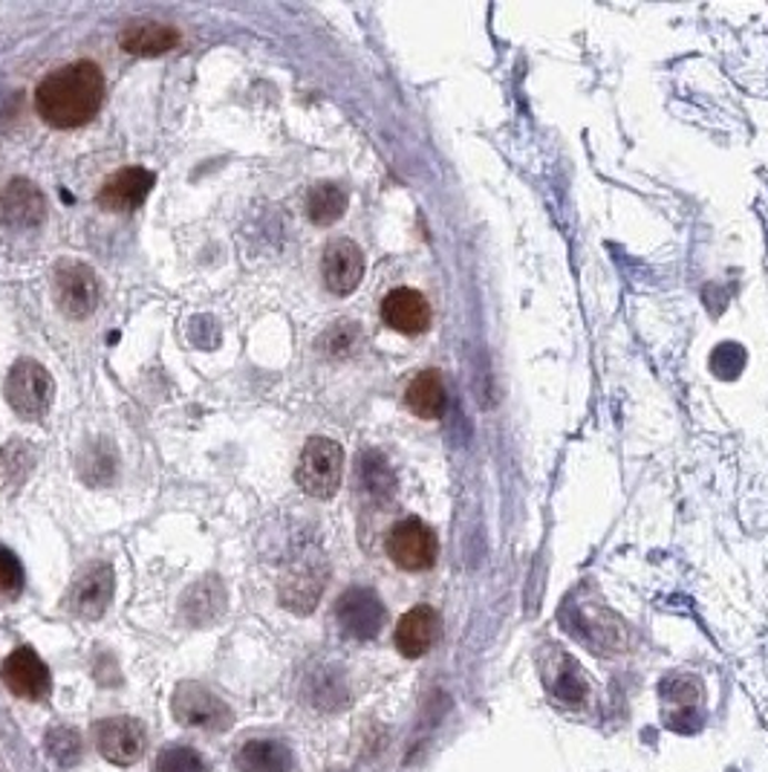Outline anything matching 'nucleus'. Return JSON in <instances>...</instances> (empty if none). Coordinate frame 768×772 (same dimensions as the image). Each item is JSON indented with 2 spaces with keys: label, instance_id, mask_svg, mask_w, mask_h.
<instances>
[{
  "label": "nucleus",
  "instance_id": "f257e3e1",
  "mask_svg": "<svg viewBox=\"0 0 768 772\" xmlns=\"http://www.w3.org/2000/svg\"><path fill=\"white\" fill-rule=\"evenodd\" d=\"M104 104V75L93 61H73V64L52 70L35 90L38 116L52 128L88 125Z\"/></svg>",
  "mask_w": 768,
  "mask_h": 772
},
{
  "label": "nucleus",
  "instance_id": "f03ea898",
  "mask_svg": "<svg viewBox=\"0 0 768 772\" xmlns=\"http://www.w3.org/2000/svg\"><path fill=\"white\" fill-rule=\"evenodd\" d=\"M345 478V449L329 437H309L300 449L295 480L309 498L329 500Z\"/></svg>",
  "mask_w": 768,
  "mask_h": 772
},
{
  "label": "nucleus",
  "instance_id": "7ed1b4c3",
  "mask_svg": "<svg viewBox=\"0 0 768 772\" xmlns=\"http://www.w3.org/2000/svg\"><path fill=\"white\" fill-rule=\"evenodd\" d=\"M55 399L50 370L35 359H18L7 376V403L23 419H44Z\"/></svg>",
  "mask_w": 768,
  "mask_h": 772
},
{
  "label": "nucleus",
  "instance_id": "20e7f679",
  "mask_svg": "<svg viewBox=\"0 0 768 772\" xmlns=\"http://www.w3.org/2000/svg\"><path fill=\"white\" fill-rule=\"evenodd\" d=\"M52 298H55L61 316L81 322V318L93 316L99 302H102V284L88 264L61 261L52 273Z\"/></svg>",
  "mask_w": 768,
  "mask_h": 772
},
{
  "label": "nucleus",
  "instance_id": "39448f33",
  "mask_svg": "<svg viewBox=\"0 0 768 772\" xmlns=\"http://www.w3.org/2000/svg\"><path fill=\"white\" fill-rule=\"evenodd\" d=\"M385 550L399 570L422 573L437 565L439 538L422 518H405L388 532Z\"/></svg>",
  "mask_w": 768,
  "mask_h": 772
},
{
  "label": "nucleus",
  "instance_id": "423d86ee",
  "mask_svg": "<svg viewBox=\"0 0 768 772\" xmlns=\"http://www.w3.org/2000/svg\"><path fill=\"white\" fill-rule=\"evenodd\" d=\"M171 712L183 727L205 729V732H223L235 721L232 709L212 689H205L203 683H194V680L176 685L174 698H171Z\"/></svg>",
  "mask_w": 768,
  "mask_h": 772
},
{
  "label": "nucleus",
  "instance_id": "0eeeda50",
  "mask_svg": "<svg viewBox=\"0 0 768 772\" xmlns=\"http://www.w3.org/2000/svg\"><path fill=\"white\" fill-rule=\"evenodd\" d=\"M336 619L341 631L352 640H373L379 637L385 622H388V611L381 605L379 593L370 588H350L338 596L336 602Z\"/></svg>",
  "mask_w": 768,
  "mask_h": 772
},
{
  "label": "nucleus",
  "instance_id": "6e6552de",
  "mask_svg": "<svg viewBox=\"0 0 768 772\" xmlns=\"http://www.w3.org/2000/svg\"><path fill=\"white\" fill-rule=\"evenodd\" d=\"M47 221L44 192L32 180H9L0 192V226L7 232H35Z\"/></svg>",
  "mask_w": 768,
  "mask_h": 772
},
{
  "label": "nucleus",
  "instance_id": "1a4fd4ad",
  "mask_svg": "<svg viewBox=\"0 0 768 772\" xmlns=\"http://www.w3.org/2000/svg\"><path fill=\"white\" fill-rule=\"evenodd\" d=\"M324 581H327V570H324L321 556L318 552L298 556V561L286 567L284 579H280V602L295 613H309L321 599Z\"/></svg>",
  "mask_w": 768,
  "mask_h": 772
},
{
  "label": "nucleus",
  "instance_id": "9d476101",
  "mask_svg": "<svg viewBox=\"0 0 768 772\" xmlns=\"http://www.w3.org/2000/svg\"><path fill=\"white\" fill-rule=\"evenodd\" d=\"M113 590H116L113 567L104 565V561L90 565L88 570H81L73 585H70L66 608L81 619H99L104 617V611H107L110 602H113Z\"/></svg>",
  "mask_w": 768,
  "mask_h": 772
},
{
  "label": "nucleus",
  "instance_id": "9b49d317",
  "mask_svg": "<svg viewBox=\"0 0 768 772\" xmlns=\"http://www.w3.org/2000/svg\"><path fill=\"white\" fill-rule=\"evenodd\" d=\"M145 729L133 718H107L95 727V750L102 752L110 764H136L145 752Z\"/></svg>",
  "mask_w": 768,
  "mask_h": 772
},
{
  "label": "nucleus",
  "instance_id": "f8f14e48",
  "mask_svg": "<svg viewBox=\"0 0 768 772\" xmlns=\"http://www.w3.org/2000/svg\"><path fill=\"white\" fill-rule=\"evenodd\" d=\"M321 275L329 293L350 295L365 278V252L350 237H338L324 250Z\"/></svg>",
  "mask_w": 768,
  "mask_h": 772
},
{
  "label": "nucleus",
  "instance_id": "ddd939ff",
  "mask_svg": "<svg viewBox=\"0 0 768 772\" xmlns=\"http://www.w3.org/2000/svg\"><path fill=\"white\" fill-rule=\"evenodd\" d=\"M0 677L9 692L23 700H44L50 694V669L32 648H16L3 662Z\"/></svg>",
  "mask_w": 768,
  "mask_h": 772
},
{
  "label": "nucleus",
  "instance_id": "4468645a",
  "mask_svg": "<svg viewBox=\"0 0 768 772\" xmlns=\"http://www.w3.org/2000/svg\"><path fill=\"white\" fill-rule=\"evenodd\" d=\"M431 304L419 290L396 287L381 302V322L402 336H419L431 327Z\"/></svg>",
  "mask_w": 768,
  "mask_h": 772
},
{
  "label": "nucleus",
  "instance_id": "2eb2a0df",
  "mask_svg": "<svg viewBox=\"0 0 768 772\" xmlns=\"http://www.w3.org/2000/svg\"><path fill=\"white\" fill-rule=\"evenodd\" d=\"M154 174L140 165H131V169H119L113 177L104 180L102 192H99V206L107 209V212L127 214L136 212L147 200L151 189H154Z\"/></svg>",
  "mask_w": 768,
  "mask_h": 772
},
{
  "label": "nucleus",
  "instance_id": "dca6fc26",
  "mask_svg": "<svg viewBox=\"0 0 768 772\" xmlns=\"http://www.w3.org/2000/svg\"><path fill=\"white\" fill-rule=\"evenodd\" d=\"M439 628H442V622H439V613L433 611L431 605L410 608V611L399 619V626H396V651L402 657H408V660H419V657H424L437 646Z\"/></svg>",
  "mask_w": 768,
  "mask_h": 772
},
{
  "label": "nucleus",
  "instance_id": "f3484780",
  "mask_svg": "<svg viewBox=\"0 0 768 772\" xmlns=\"http://www.w3.org/2000/svg\"><path fill=\"white\" fill-rule=\"evenodd\" d=\"M180 41H183V35L174 23L160 21L127 23L125 30L119 32V47L131 55H140V59H154L162 52H171L174 47H180Z\"/></svg>",
  "mask_w": 768,
  "mask_h": 772
},
{
  "label": "nucleus",
  "instance_id": "a211bd4d",
  "mask_svg": "<svg viewBox=\"0 0 768 772\" xmlns=\"http://www.w3.org/2000/svg\"><path fill=\"white\" fill-rule=\"evenodd\" d=\"M226 602L228 596L223 581L217 576H205L185 593L183 611L191 626H212L214 619H219V613L226 611Z\"/></svg>",
  "mask_w": 768,
  "mask_h": 772
},
{
  "label": "nucleus",
  "instance_id": "6ab92c4d",
  "mask_svg": "<svg viewBox=\"0 0 768 772\" xmlns=\"http://www.w3.org/2000/svg\"><path fill=\"white\" fill-rule=\"evenodd\" d=\"M235 764L240 772H289L293 770V752L280 741L257 738L246 741L237 750Z\"/></svg>",
  "mask_w": 768,
  "mask_h": 772
},
{
  "label": "nucleus",
  "instance_id": "aec40b11",
  "mask_svg": "<svg viewBox=\"0 0 768 772\" xmlns=\"http://www.w3.org/2000/svg\"><path fill=\"white\" fill-rule=\"evenodd\" d=\"M405 403H408L410 412L422 419L442 417L448 405V394L439 370H422V374L413 376V383L405 390Z\"/></svg>",
  "mask_w": 768,
  "mask_h": 772
},
{
  "label": "nucleus",
  "instance_id": "412c9836",
  "mask_svg": "<svg viewBox=\"0 0 768 772\" xmlns=\"http://www.w3.org/2000/svg\"><path fill=\"white\" fill-rule=\"evenodd\" d=\"M347 192L338 183H318L307 197V214L315 226H332L345 217Z\"/></svg>",
  "mask_w": 768,
  "mask_h": 772
},
{
  "label": "nucleus",
  "instance_id": "4be33fe9",
  "mask_svg": "<svg viewBox=\"0 0 768 772\" xmlns=\"http://www.w3.org/2000/svg\"><path fill=\"white\" fill-rule=\"evenodd\" d=\"M32 466H35V455L27 443L9 440L3 449H0V489L3 492H16L27 484Z\"/></svg>",
  "mask_w": 768,
  "mask_h": 772
},
{
  "label": "nucleus",
  "instance_id": "5701e85b",
  "mask_svg": "<svg viewBox=\"0 0 768 772\" xmlns=\"http://www.w3.org/2000/svg\"><path fill=\"white\" fill-rule=\"evenodd\" d=\"M359 486L365 489L367 495H370V498H376V500H385L393 495L396 478H393V471H390V466L385 464V457L376 455V451H367V455H361Z\"/></svg>",
  "mask_w": 768,
  "mask_h": 772
},
{
  "label": "nucleus",
  "instance_id": "b1692460",
  "mask_svg": "<svg viewBox=\"0 0 768 772\" xmlns=\"http://www.w3.org/2000/svg\"><path fill=\"white\" fill-rule=\"evenodd\" d=\"M44 746L47 755L52 758V764L61 766V770L75 766L84 755V741L73 727H52L44 738Z\"/></svg>",
  "mask_w": 768,
  "mask_h": 772
},
{
  "label": "nucleus",
  "instance_id": "393cba45",
  "mask_svg": "<svg viewBox=\"0 0 768 772\" xmlns=\"http://www.w3.org/2000/svg\"><path fill=\"white\" fill-rule=\"evenodd\" d=\"M361 342V331L356 322H336L318 338V347H321L327 356H350Z\"/></svg>",
  "mask_w": 768,
  "mask_h": 772
},
{
  "label": "nucleus",
  "instance_id": "a878e982",
  "mask_svg": "<svg viewBox=\"0 0 768 772\" xmlns=\"http://www.w3.org/2000/svg\"><path fill=\"white\" fill-rule=\"evenodd\" d=\"M746 347H739L737 342H723V345H717V351L710 354V370H714L717 379H737V376L746 370Z\"/></svg>",
  "mask_w": 768,
  "mask_h": 772
},
{
  "label": "nucleus",
  "instance_id": "bb28decb",
  "mask_svg": "<svg viewBox=\"0 0 768 772\" xmlns=\"http://www.w3.org/2000/svg\"><path fill=\"white\" fill-rule=\"evenodd\" d=\"M154 772H208V766L191 746H165L156 755Z\"/></svg>",
  "mask_w": 768,
  "mask_h": 772
},
{
  "label": "nucleus",
  "instance_id": "cd10ccee",
  "mask_svg": "<svg viewBox=\"0 0 768 772\" xmlns=\"http://www.w3.org/2000/svg\"><path fill=\"white\" fill-rule=\"evenodd\" d=\"M23 585V567L18 556L0 547V593H18Z\"/></svg>",
  "mask_w": 768,
  "mask_h": 772
}]
</instances>
